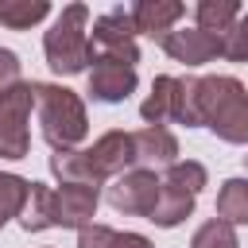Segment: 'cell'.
<instances>
[{
    "mask_svg": "<svg viewBox=\"0 0 248 248\" xmlns=\"http://www.w3.org/2000/svg\"><path fill=\"white\" fill-rule=\"evenodd\" d=\"M244 167H248V155H244Z\"/></svg>",
    "mask_w": 248,
    "mask_h": 248,
    "instance_id": "484cf974",
    "label": "cell"
},
{
    "mask_svg": "<svg viewBox=\"0 0 248 248\" xmlns=\"http://www.w3.org/2000/svg\"><path fill=\"white\" fill-rule=\"evenodd\" d=\"M159 190H163V178H159L155 170H140V167H136V170L112 178L108 190H105V198H108V205H112L116 213L151 217V209H155V202H159Z\"/></svg>",
    "mask_w": 248,
    "mask_h": 248,
    "instance_id": "52a82bcc",
    "label": "cell"
},
{
    "mask_svg": "<svg viewBox=\"0 0 248 248\" xmlns=\"http://www.w3.org/2000/svg\"><path fill=\"white\" fill-rule=\"evenodd\" d=\"M0 229H4V225H0Z\"/></svg>",
    "mask_w": 248,
    "mask_h": 248,
    "instance_id": "4316f807",
    "label": "cell"
},
{
    "mask_svg": "<svg viewBox=\"0 0 248 248\" xmlns=\"http://www.w3.org/2000/svg\"><path fill=\"white\" fill-rule=\"evenodd\" d=\"M89 8L85 4H70L62 8V16L50 23L46 39H43V50H46V62L54 74H81L89 62H93V43H89Z\"/></svg>",
    "mask_w": 248,
    "mask_h": 248,
    "instance_id": "277c9868",
    "label": "cell"
},
{
    "mask_svg": "<svg viewBox=\"0 0 248 248\" xmlns=\"http://www.w3.org/2000/svg\"><path fill=\"white\" fill-rule=\"evenodd\" d=\"M205 182H209V174H205V167L194 163V159H186V163H170V167H167V178H163V186L182 190V194H190V198H198V190H202Z\"/></svg>",
    "mask_w": 248,
    "mask_h": 248,
    "instance_id": "44dd1931",
    "label": "cell"
},
{
    "mask_svg": "<svg viewBox=\"0 0 248 248\" xmlns=\"http://www.w3.org/2000/svg\"><path fill=\"white\" fill-rule=\"evenodd\" d=\"M221 58L248 62V12H240V19L221 35Z\"/></svg>",
    "mask_w": 248,
    "mask_h": 248,
    "instance_id": "603a6c76",
    "label": "cell"
},
{
    "mask_svg": "<svg viewBox=\"0 0 248 248\" xmlns=\"http://www.w3.org/2000/svg\"><path fill=\"white\" fill-rule=\"evenodd\" d=\"M31 93H35V105H39L43 140L54 151H74L89 132V116H85L81 97L66 85H46V81H31Z\"/></svg>",
    "mask_w": 248,
    "mask_h": 248,
    "instance_id": "3957f363",
    "label": "cell"
},
{
    "mask_svg": "<svg viewBox=\"0 0 248 248\" xmlns=\"http://www.w3.org/2000/svg\"><path fill=\"white\" fill-rule=\"evenodd\" d=\"M46 16H50L46 0H0V23L12 31H27Z\"/></svg>",
    "mask_w": 248,
    "mask_h": 248,
    "instance_id": "d6986e66",
    "label": "cell"
},
{
    "mask_svg": "<svg viewBox=\"0 0 248 248\" xmlns=\"http://www.w3.org/2000/svg\"><path fill=\"white\" fill-rule=\"evenodd\" d=\"M217 221L248 225V178H229L217 190Z\"/></svg>",
    "mask_w": 248,
    "mask_h": 248,
    "instance_id": "2e32d148",
    "label": "cell"
},
{
    "mask_svg": "<svg viewBox=\"0 0 248 248\" xmlns=\"http://www.w3.org/2000/svg\"><path fill=\"white\" fill-rule=\"evenodd\" d=\"M178 93H182V81L163 74L151 81V97L140 105V116L151 124V128H163L167 120H178Z\"/></svg>",
    "mask_w": 248,
    "mask_h": 248,
    "instance_id": "7c38bea8",
    "label": "cell"
},
{
    "mask_svg": "<svg viewBox=\"0 0 248 248\" xmlns=\"http://www.w3.org/2000/svg\"><path fill=\"white\" fill-rule=\"evenodd\" d=\"M194 19H198V31L221 39V35L240 19V4H236V0H202L198 12H194Z\"/></svg>",
    "mask_w": 248,
    "mask_h": 248,
    "instance_id": "9a60e30c",
    "label": "cell"
},
{
    "mask_svg": "<svg viewBox=\"0 0 248 248\" xmlns=\"http://www.w3.org/2000/svg\"><path fill=\"white\" fill-rule=\"evenodd\" d=\"M194 213V198L190 194H182V190H170V186H163L159 190V202H155V209H151V217L147 221H155L159 229H174L178 221H186Z\"/></svg>",
    "mask_w": 248,
    "mask_h": 248,
    "instance_id": "ac0fdd59",
    "label": "cell"
},
{
    "mask_svg": "<svg viewBox=\"0 0 248 248\" xmlns=\"http://www.w3.org/2000/svg\"><path fill=\"white\" fill-rule=\"evenodd\" d=\"M78 248H155L140 232H116L108 225H85L78 232Z\"/></svg>",
    "mask_w": 248,
    "mask_h": 248,
    "instance_id": "e0dca14e",
    "label": "cell"
},
{
    "mask_svg": "<svg viewBox=\"0 0 248 248\" xmlns=\"http://www.w3.org/2000/svg\"><path fill=\"white\" fill-rule=\"evenodd\" d=\"M50 174L62 182V186H101V174L93 170V159L89 151H54L50 155Z\"/></svg>",
    "mask_w": 248,
    "mask_h": 248,
    "instance_id": "5bb4252c",
    "label": "cell"
},
{
    "mask_svg": "<svg viewBox=\"0 0 248 248\" xmlns=\"http://www.w3.org/2000/svg\"><path fill=\"white\" fill-rule=\"evenodd\" d=\"M198 116L225 143H248V93L236 78H198Z\"/></svg>",
    "mask_w": 248,
    "mask_h": 248,
    "instance_id": "7a4b0ae2",
    "label": "cell"
},
{
    "mask_svg": "<svg viewBox=\"0 0 248 248\" xmlns=\"http://www.w3.org/2000/svg\"><path fill=\"white\" fill-rule=\"evenodd\" d=\"M132 147H136V167L140 170H155V167H170L178 163V140L167 128H140L132 132Z\"/></svg>",
    "mask_w": 248,
    "mask_h": 248,
    "instance_id": "8fae6325",
    "label": "cell"
},
{
    "mask_svg": "<svg viewBox=\"0 0 248 248\" xmlns=\"http://www.w3.org/2000/svg\"><path fill=\"white\" fill-rule=\"evenodd\" d=\"M31 105H35L31 81H16L12 89L0 93V159H27V151H31V136H27Z\"/></svg>",
    "mask_w": 248,
    "mask_h": 248,
    "instance_id": "5b68a950",
    "label": "cell"
},
{
    "mask_svg": "<svg viewBox=\"0 0 248 248\" xmlns=\"http://www.w3.org/2000/svg\"><path fill=\"white\" fill-rule=\"evenodd\" d=\"M178 81H182V93H178V120L174 124L202 128V116H198V78H178Z\"/></svg>",
    "mask_w": 248,
    "mask_h": 248,
    "instance_id": "cb8c5ba5",
    "label": "cell"
},
{
    "mask_svg": "<svg viewBox=\"0 0 248 248\" xmlns=\"http://www.w3.org/2000/svg\"><path fill=\"white\" fill-rule=\"evenodd\" d=\"M190 248H240V240H236V229L232 225H225V221H205L198 232H194V240H190Z\"/></svg>",
    "mask_w": 248,
    "mask_h": 248,
    "instance_id": "7402d4cb",
    "label": "cell"
},
{
    "mask_svg": "<svg viewBox=\"0 0 248 248\" xmlns=\"http://www.w3.org/2000/svg\"><path fill=\"white\" fill-rule=\"evenodd\" d=\"M93 170L105 178H120L128 170H136V147H132V132H105L93 147H89Z\"/></svg>",
    "mask_w": 248,
    "mask_h": 248,
    "instance_id": "9c48e42d",
    "label": "cell"
},
{
    "mask_svg": "<svg viewBox=\"0 0 248 248\" xmlns=\"http://www.w3.org/2000/svg\"><path fill=\"white\" fill-rule=\"evenodd\" d=\"M27 194H31V182H27V178L0 170V225H8L12 217H19V213H23Z\"/></svg>",
    "mask_w": 248,
    "mask_h": 248,
    "instance_id": "ffe728a7",
    "label": "cell"
},
{
    "mask_svg": "<svg viewBox=\"0 0 248 248\" xmlns=\"http://www.w3.org/2000/svg\"><path fill=\"white\" fill-rule=\"evenodd\" d=\"M159 46L174 58V62H186V66H202V62H213L221 54V39L198 31V27H178V31H167L159 35Z\"/></svg>",
    "mask_w": 248,
    "mask_h": 248,
    "instance_id": "30bf717a",
    "label": "cell"
},
{
    "mask_svg": "<svg viewBox=\"0 0 248 248\" xmlns=\"http://www.w3.org/2000/svg\"><path fill=\"white\" fill-rule=\"evenodd\" d=\"M19 81V58L12 50H0V93Z\"/></svg>",
    "mask_w": 248,
    "mask_h": 248,
    "instance_id": "d4e9b609",
    "label": "cell"
},
{
    "mask_svg": "<svg viewBox=\"0 0 248 248\" xmlns=\"http://www.w3.org/2000/svg\"><path fill=\"white\" fill-rule=\"evenodd\" d=\"M182 12H186V8H182L178 0H140V4L132 8V23H136L140 35L159 39V35L170 31L174 19H182Z\"/></svg>",
    "mask_w": 248,
    "mask_h": 248,
    "instance_id": "4fadbf2b",
    "label": "cell"
},
{
    "mask_svg": "<svg viewBox=\"0 0 248 248\" xmlns=\"http://www.w3.org/2000/svg\"><path fill=\"white\" fill-rule=\"evenodd\" d=\"M132 93H136V70L124 66V62H112L105 54H93L89 97L93 101H105V105H116V101H128Z\"/></svg>",
    "mask_w": 248,
    "mask_h": 248,
    "instance_id": "ba28073f",
    "label": "cell"
},
{
    "mask_svg": "<svg viewBox=\"0 0 248 248\" xmlns=\"http://www.w3.org/2000/svg\"><path fill=\"white\" fill-rule=\"evenodd\" d=\"M136 35H140V31H136V23H132V12L112 8V12H105V16H97V19H93L89 43H97L105 58L124 62V66H132V70H136V62H140Z\"/></svg>",
    "mask_w": 248,
    "mask_h": 248,
    "instance_id": "8992f818",
    "label": "cell"
},
{
    "mask_svg": "<svg viewBox=\"0 0 248 248\" xmlns=\"http://www.w3.org/2000/svg\"><path fill=\"white\" fill-rule=\"evenodd\" d=\"M97 213V186H62L50 190L43 182H31L27 205L19 213V225L27 232H43V229H85Z\"/></svg>",
    "mask_w": 248,
    "mask_h": 248,
    "instance_id": "6da1fadb",
    "label": "cell"
}]
</instances>
